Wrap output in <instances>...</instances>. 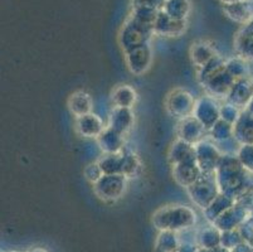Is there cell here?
<instances>
[{
  "mask_svg": "<svg viewBox=\"0 0 253 252\" xmlns=\"http://www.w3.org/2000/svg\"><path fill=\"white\" fill-rule=\"evenodd\" d=\"M245 168L238 158L231 154H223L215 170L217 183L220 193L234 200L245 187Z\"/></svg>",
  "mask_w": 253,
  "mask_h": 252,
  "instance_id": "6da1fadb",
  "label": "cell"
},
{
  "mask_svg": "<svg viewBox=\"0 0 253 252\" xmlns=\"http://www.w3.org/2000/svg\"><path fill=\"white\" fill-rule=\"evenodd\" d=\"M195 213L186 205H170L159 209L154 216V223L165 231H175L193 225Z\"/></svg>",
  "mask_w": 253,
  "mask_h": 252,
  "instance_id": "7a4b0ae2",
  "label": "cell"
},
{
  "mask_svg": "<svg viewBox=\"0 0 253 252\" xmlns=\"http://www.w3.org/2000/svg\"><path fill=\"white\" fill-rule=\"evenodd\" d=\"M194 204L206 209L220 193L215 173H203L202 177L186 189Z\"/></svg>",
  "mask_w": 253,
  "mask_h": 252,
  "instance_id": "3957f363",
  "label": "cell"
},
{
  "mask_svg": "<svg viewBox=\"0 0 253 252\" xmlns=\"http://www.w3.org/2000/svg\"><path fill=\"white\" fill-rule=\"evenodd\" d=\"M195 103H197V100L190 92L183 89H176L172 90L167 96L165 107L171 116L183 120L185 117L193 116Z\"/></svg>",
  "mask_w": 253,
  "mask_h": 252,
  "instance_id": "277c9868",
  "label": "cell"
},
{
  "mask_svg": "<svg viewBox=\"0 0 253 252\" xmlns=\"http://www.w3.org/2000/svg\"><path fill=\"white\" fill-rule=\"evenodd\" d=\"M154 33L153 29L140 24L135 19H130L121 29L120 33V45L124 52L134 50L139 46L149 43L151 34Z\"/></svg>",
  "mask_w": 253,
  "mask_h": 252,
  "instance_id": "5b68a950",
  "label": "cell"
},
{
  "mask_svg": "<svg viewBox=\"0 0 253 252\" xmlns=\"http://www.w3.org/2000/svg\"><path fill=\"white\" fill-rule=\"evenodd\" d=\"M126 182L127 178L121 174H105L93 184V192L100 200L116 201L125 193Z\"/></svg>",
  "mask_w": 253,
  "mask_h": 252,
  "instance_id": "8992f818",
  "label": "cell"
},
{
  "mask_svg": "<svg viewBox=\"0 0 253 252\" xmlns=\"http://www.w3.org/2000/svg\"><path fill=\"white\" fill-rule=\"evenodd\" d=\"M220 106L217 99L211 95L202 96L197 100L193 116L203 125L207 130L211 129V126L220 120Z\"/></svg>",
  "mask_w": 253,
  "mask_h": 252,
  "instance_id": "52a82bcc",
  "label": "cell"
},
{
  "mask_svg": "<svg viewBox=\"0 0 253 252\" xmlns=\"http://www.w3.org/2000/svg\"><path fill=\"white\" fill-rule=\"evenodd\" d=\"M195 158L199 168L203 173H215L222 159V152L219 151L217 147L208 140H202L194 145Z\"/></svg>",
  "mask_w": 253,
  "mask_h": 252,
  "instance_id": "ba28073f",
  "label": "cell"
},
{
  "mask_svg": "<svg viewBox=\"0 0 253 252\" xmlns=\"http://www.w3.org/2000/svg\"><path fill=\"white\" fill-rule=\"evenodd\" d=\"M125 61L131 73L136 76L144 75L153 62V50L149 43L125 52Z\"/></svg>",
  "mask_w": 253,
  "mask_h": 252,
  "instance_id": "9c48e42d",
  "label": "cell"
},
{
  "mask_svg": "<svg viewBox=\"0 0 253 252\" xmlns=\"http://www.w3.org/2000/svg\"><path fill=\"white\" fill-rule=\"evenodd\" d=\"M203 172L197 163V159L172 165V175L176 183L183 188L188 189L202 177Z\"/></svg>",
  "mask_w": 253,
  "mask_h": 252,
  "instance_id": "30bf717a",
  "label": "cell"
},
{
  "mask_svg": "<svg viewBox=\"0 0 253 252\" xmlns=\"http://www.w3.org/2000/svg\"><path fill=\"white\" fill-rule=\"evenodd\" d=\"M207 131L208 130L194 116L185 117L180 120L178 125V139L192 145H197L198 143L204 140Z\"/></svg>",
  "mask_w": 253,
  "mask_h": 252,
  "instance_id": "8fae6325",
  "label": "cell"
},
{
  "mask_svg": "<svg viewBox=\"0 0 253 252\" xmlns=\"http://www.w3.org/2000/svg\"><path fill=\"white\" fill-rule=\"evenodd\" d=\"M225 99H227V102L237 106L238 108L247 107L253 99L252 82H250L247 78L237 80Z\"/></svg>",
  "mask_w": 253,
  "mask_h": 252,
  "instance_id": "7c38bea8",
  "label": "cell"
},
{
  "mask_svg": "<svg viewBox=\"0 0 253 252\" xmlns=\"http://www.w3.org/2000/svg\"><path fill=\"white\" fill-rule=\"evenodd\" d=\"M105 129L102 119L93 112L76 117V131L84 138L97 139Z\"/></svg>",
  "mask_w": 253,
  "mask_h": 252,
  "instance_id": "4fadbf2b",
  "label": "cell"
},
{
  "mask_svg": "<svg viewBox=\"0 0 253 252\" xmlns=\"http://www.w3.org/2000/svg\"><path fill=\"white\" fill-rule=\"evenodd\" d=\"M184 29H185V20H178L175 18H171L160 9L155 25H154V33L165 37H176L180 36Z\"/></svg>",
  "mask_w": 253,
  "mask_h": 252,
  "instance_id": "5bb4252c",
  "label": "cell"
},
{
  "mask_svg": "<svg viewBox=\"0 0 253 252\" xmlns=\"http://www.w3.org/2000/svg\"><path fill=\"white\" fill-rule=\"evenodd\" d=\"M134 121L135 115L131 108L116 107V106H114V108L110 112L109 126L114 129V130H116L117 133L123 134V135H125L127 131L131 130Z\"/></svg>",
  "mask_w": 253,
  "mask_h": 252,
  "instance_id": "9a60e30c",
  "label": "cell"
},
{
  "mask_svg": "<svg viewBox=\"0 0 253 252\" xmlns=\"http://www.w3.org/2000/svg\"><path fill=\"white\" fill-rule=\"evenodd\" d=\"M97 144L105 154H117L124 151L125 138L123 134L117 133L116 130L107 126L97 138Z\"/></svg>",
  "mask_w": 253,
  "mask_h": 252,
  "instance_id": "2e32d148",
  "label": "cell"
},
{
  "mask_svg": "<svg viewBox=\"0 0 253 252\" xmlns=\"http://www.w3.org/2000/svg\"><path fill=\"white\" fill-rule=\"evenodd\" d=\"M234 82H236V80L227 72V69H223L222 72L214 76L203 87L207 90L208 95L215 97V99H219V97L228 96Z\"/></svg>",
  "mask_w": 253,
  "mask_h": 252,
  "instance_id": "e0dca14e",
  "label": "cell"
},
{
  "mask_svg": "<svg viewBox=\"0 0 253 252\" xmlns=\"http://www.w3.org/2000/svg\"><path fill=\"white\" fill-rule=\"evenodd\" d=\"M234 139L241 144H253V114L243 111L234 124Z\"/></svg>",
  "mask_w": 253,
  "mask_h": 252,
  "instance_id": "ac0fdd59",
  "label": "cell"
},
{
  "mask_svg": "<svg viewBox=\"0 0 253 252\" xmlns=\"http://www.w3.org/2000/svg\"><path fill=\"white\" fill-rule=\"evenodd\" d=\"M195 158V149L194 145L184 142L181 139H178L172 143L169 149V161L171 165H178V164L184 163V161L194 160Z\"/></svg>",
  "mask_w": 253,
  "mask_h": 252,
  "instance_id": "d6986e66",
  "label": "cell"
},
{
  "mask_svg": "<svg viewBox=\"0 0 253 252\" xmlns=\"http://www.w3.org/2000/svg\"><path fill=\"white\" fill-rule=\"evenodd\" d=\"M218 54L214 48L204 41L197 42L190 48V58H192L193 64L198 69L206 66L207 63H209Z\"/></svg>",
  "mask_w": 253,
  "mask_h": 252,
  "instance_id": "ffe728a7",
  "label": "cell"
},
{
  "mask_svg": "<svg viewBox=\"0 0 253 252\" xmlns=\"http://www.w3.org/2000/svg\"><path fill=\"white\" fill-rule=\"evenodd\" d=\"M92 99L87 92L76 91L68 99V108L76 117L84 116V115L92 112Z\"/></svg>",
  "mask_w": 253,
  "mask_h": 252,
  "instance_id": "44dd1931",
  "label": "cell"
},
{
  "mask_svg": "<svg viewBox=\"0 0 253 252\" xmlns=\"http://www.w3.org/2000/svg\"><path fill=\"white\" fill-rule=\"evenodd\" d=\"M111 100L116 107L132 108L137 100L136 91L128 85H120L112 91Z\"/></svg>",
  "mask_w": 253,
  "mask_h": 252,
  "instance_id": "7402d4cb",
  "label": "cell"
},
{
  "mask_svg": "<svg viewBox=\"0 0 253 252\" xmlns=\"http://www.w3.org/2000/svg\"><path fill=\"white\" fill-rule=\"evenodd\" d=\"M232 205H234L233 198L227 196V194L219 193L218 197L204 209V213H206L207 218L214 222L218 217L222 216Z\"/></svg>",
  "mask_w": 253,
  "mask_h": 252,
  "instance_id": "603a6c76",
  "label": "cell"
},
{
  "mask_svg": "<svg viewBox=\"0 0 253 252\" xmlns=\"http://www.w3.org/2000/svg\"><path fill=\"white\" fill-rule=\"evenodd\" d=\"M223 69H225V61L218 54L217 57H214L209 63H207L206 66H203L202 68L198 69V80H199L202 86H204V85H207L214 76H217L218 73L222 72Z\"/></svg>",
  "mask_w": 253,
  "mask_h": 252,
  "instance_id": "cb8c5ba5",
  "label": "cell"
},
{
  "mask_svg": "<svg viewBox=\"0 0 253 252\" xmlns=\"http://www.w3.org/2000/svg\"><path fill=\"white\" fill-rule=\"evenodd\" d=\"M163 11L178 20H185L190 11L189 0H164Z\"/></svg>",
  "mask_w": 253,
  "mask_h": 252,
  "instance_id": "d4e9b609",
  "label": "cell"
},
{
  "mask_svg": "<svg viewBox=\"0 0 253 252\" xmlns=\"http://www.w3.org/2000/svg\"><path fill=\"white\" fill-rule=\"evenodd\" d=\"M224 11L231 19L238 23H247L252 18V10H251L250 4L246 3L245 0L237 1V3L225 4Z\"/></svg>",
  "mask_w": 253,
  "mask_h": 252,
  "instance_id": "484cf974",
  "label": "cell"
},
{
  "mask_svg": "<svg viewBox=\"0 0 253 252\" xmlns=\"http://www.w3.org/2000/svg\"><path fill=\"white\" fill-rule=\"evenodd\" d=\"M208 133L211 140H214V142H228L232 138H234V125L220 119L211 126V129H209Z\"/></svg>",
  "mask_w": 253,
  "mask_h": 252,
  "instance_id": "4316f807",
  "label": "cell"
},
{
  "mask_svg": "<svg viewBox=\"0 0 253 252\" xmlns=\"http://www.w3.org/2000/svg\"><path fill=\"white\" fill-rule=\"evenodd\" d=\"M123 160L124 151L117 154H105L98 160L105 174H121L123 175Z\"/></svg>",
  "mask_w": 253,
  "mask_h": 252,
  "instance_id": "83f0119b",
  "label": "cell"
},
{
  "mask_svg": "<svg viewBox=\"0 0 253 252\" xmlns=\"http://www.w3.org/2000/svg\"><path fill=\"white\" fill-rule=\"evenodd\" d=\"M236 50L239 57L245 59H253V34L242 29L236 38Z\"/></svg>",
  "mask_w": 253,
  "mask_h": 252,
  "instance_id": "f1b7e54d",
  "label": "cell"
},
{
  "mask_svg": "<svg viewBox=\"0 0 253 252\" xmlns=\"http://www.w3.org/2000/svg\"><path fill=\"white\" fill-rule=\"evenodd\" d=\"M241 217H243V209L238 205H232L229 209L224 212L222 216L218 217L214 221V223L217 226H219V228L222 230H231V228H234V225L236 222L241 221Z\"/></svg>",
  "mask_w": 253,
  "mask_h": 252,
  "instance_id": "f546056e",
  "label": "cell"
},
{
  "mask_svg": "<svg viewBox=\"0 0 253 252\" xmlns=\"http://www.w3.org/2000/svg\"><path fill=\"white\" fill-rule=\"evenodd\" d=\"M225 69L237 81L246 78L248 68L245 58L237 55V57H233V58H229L228 61H225Z\"/></svg>",
  "mask_w": 253,
  "mask_h": 252,
  "instance_id": "4dcf8cb0",
  "label": "cell"
},
{
  "mask_svg": "<svg viewBox=\"0 0 253 252\" xmlns=\"http://www.w3.org/2000/svg\"><path fill=\"white\" fill-rule=\"evenodd\" d=\"M140 170V161L132 152H124L123 175L126 178H134Z\"/></svg>",
  "mask_w": 253,
  "mask_h": 252,
  "instance_id": "1f68e13d",
  "label": "cell"
},
{
  "mask_svg": "<svg viewBox=\"0 0 253 252\" xmlns=\"http://www.w3.org/2000/svg\"><path fill=\"white\" fill-rule=\"evenodd\" d=\"M237 158L245 169L253 172V144L241 145Z\"/></svg>",
  "mask_w": 253,
  "mask_h": 252,
  "instance_id": "d6a6232c",
  "label": "cell"
},
{
  "mask_svg": "<svg viewBox=\"0 0 253 252\" xmlns=\"http://www.w3.org/2000/svg\"><path fill=\"white\" fill-rule=\"evenodd\" d=\"M241 114H242L241 108H238L237 106L232 105L229 102H225L220 106V119L232 125H234L238 121Z\"/></svg>",
  "mask_w": 253,
  "mask_h": 252,
  "instance_id": "836d02e7",
  "label": "cell"
},
{
  "mask_svg": "<svg viewBox=\"0 0 253 252\" xmlns=\"http://www.w3.org/2000/svg\"><path fill=\"white\" fill-rule=\"evenodd\" d=\"M84 178H86L89 183L93 186V184L97 183L98 180H100L101 178L105 175V173H103L102 168H101L100 164H98V161H97V163L88 164V165L84 168Z\"/></svg>",
  "mask_w": 253,
  "mask_h": 252,
  "instance_id": "e575fe53",
  "label": "cell"
},
{
  "mask_svg": "<svg viewBox=\"0 0 253 252\" xmlns=\"http://www.w3.org/2000/svg\"><path fill=\"white\" fill-rule=\"evenodd\" d=\"M243 29H246V31H247L248 33L253 34V19L251 20V22L247 24V27H245V28H243Z\"/></svg>",
  "mask_w": 253,
  "mask_h": 252,
  "instance_id": "d590c367",
  "label": "cell"
},
{
  "mask_svg": "<svg viewBox=\"0 0 253 252\" xmlns=\"http://www.w3.org/2000/svg\"><path fill=\"white\" fill-rule=\"evenodd\" d=\"M224 4H232V3H237V1H242V0H222Z\"/></svg>",
  "mask_w": 253,
  "mask_h": 252,
  "instance_id": "8d00e7d4",
  "label": "cell"
}]
</instances>
